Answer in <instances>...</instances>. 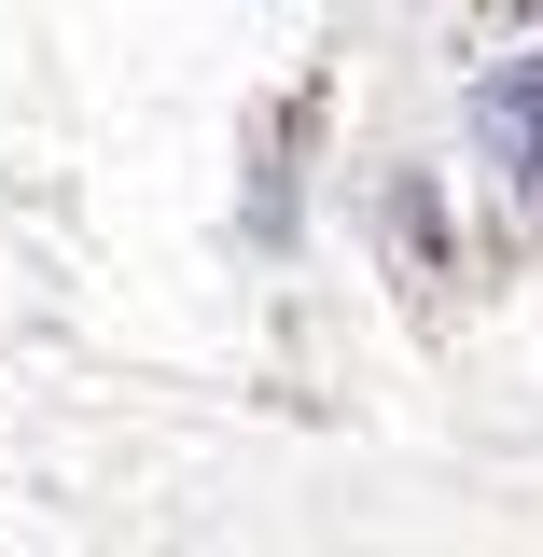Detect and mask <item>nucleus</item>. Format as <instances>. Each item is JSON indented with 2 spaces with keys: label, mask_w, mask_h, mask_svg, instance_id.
Instances as JSON below:
<instances>
[{
  "label": "nucleus",
  "mask_w": 543,
  "mask_h": 557,
  "mask_svg": "<svg viewBox=\"0 0 543 557\" xmlns=\"http://www.w3.org/2000/svg\"><path fill=\"white\" fill-rule=\"evenodd\" d=\"M474 153L502 168V196H543V42L474 84Z\"/></svg>",
  "instance_id": "1"
}]
</instances>
